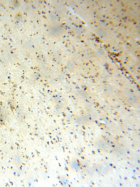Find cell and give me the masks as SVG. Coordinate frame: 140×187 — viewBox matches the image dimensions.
I'll use <instances>...</instances> for the list:
<instances>
[{
	"label": "cell",
	"mask_w": 140,
	"mask_h": 187,
	"mask_svg": "<svg viewBox=\"0 0 140 187\" xmlns=\"http://www.w3.org/2000/svg\"><path fill=\"white\" fill-rule=\"evenodd\" d=\"M22 156L19 153H16L13 156L12 162L13 164L15 167H19L22 163Z\"/></svg>",
	"instance_id": "1"
}]
</instances>
